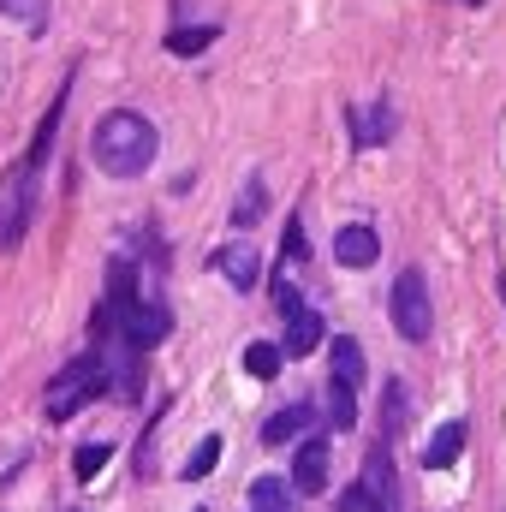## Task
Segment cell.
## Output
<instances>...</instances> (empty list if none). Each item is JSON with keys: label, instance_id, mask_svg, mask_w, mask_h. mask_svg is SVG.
Returning <instances> with one entry per match:
<instances>
[{"label": "cell", "instance_id": "obj_1", "mask_svg": "<svg viewBox=\"0 0 506 512\" xmlns=\"http://www.w3.org/2000/svg\"><path fill=\"white\" fill-rule=\"evenodd\" d=\"M90 155H96L102 173L137 179V173L155 161V126H149L143 114H131V108H114V114H102V126L90 137Z\"/></svg>", "mask_w": 506, "mask_h": 512}, {"label": "cell", "instance_id": "obj_2", "mask_svg": "<svg viewBox=\"0 0 506 512\" xmlns=\"http://www.w3.org/2000/svg\"><path fill=\"white\" fill-rule=\"evenodd\" d=\"M96 393H108V370H102V358L96 352H84V358H72L54 382H48V417L54 423H66L72 411H84Z\"/></svg>", "mask_w": 506, "mask_h": 512}, {"label": "cell", "instance_id": "obj_3", "mask_svg": "<svg viewBox=\"0 0 506 512\" xmlns=\"http://www.w3.org/2000/svg\"><path fill=\"white\" fill-rule=\"evenodd\" d=\"M387 310H393V328H399L411 346H423V340H429V328H435V310H429V280H423L417 268H405V274L393 280V298H387Z\"/></svg>", "mask_w": 506, "mask_h": 512}, {"label": "cell", "instance_id": "obj_4", "mask_svg": "<svg viewBox=\"0 0 506 512\" xmlns=\"http://www.w3.org/2000/svg\"><path fill=\"white\" fill-rule=\"evenodd\" d=\"M30 167H12L0 173V245H18L24 227H30Z\"/></svg>", "mask_w": 506, "mask_h": 512}, {"label": "cell", "instance_id": "obj_5", "mask_svg": "<svg viewBox=\"0 0 506 512\" xmlns=\"http://www.w3.org/2000/svg\"><path fill=\"white\" fill-rule=\"evenodd\" d=\"M167 328H173V316H167V304H131V310H120V334H126L131 352H149V346H161L167 340Z\"/></svg>", "mask_w": 506, "mask_h": 512}, {"label": "cell", "instance_id": "obj_6", "mask_svg": "<svg viewBox=\"0 0 506 512\" xmlns=\"http://www.w3.org/2000/svg\"><path fill=\"white\" fill-rule=\"evenodd\" d=\"M292 489L298 495H322L328 489V441H304L292 459Z\"/></svg>", "mask_w": 506, "mask_h": 512}, {"label": "cell", "instance_id": "obj_7", "mask_svg": "<svg viewBox=\"0 0 506 512\" xmlns=\"http://www.w3.org/2000/svg\"><path fill=\"white\" fill-rule=\"evenodd\" d=\"M334 256H340L346 268H370V262L381 256L376 227H340V233H334Z\"/></svg>", "mask_w": 506, "mask_h": 512}, {"label": "cell", "instance_id": "obj_8", "mask_svg": "<svg viewBox=\"0 0 506 512\" xmlns=\"http://www.w3.org/2000/svg\"><path fill=\"white\" fill-rule=\"evenodd\" d=\"M322 346V316L316 310H298L292 322H286V340H280V358H310Z\"/></svg>", "mask_w": 506, "mask_h": 512}, {"label": "cell", "instance_id": "obj_9", "mask_svg": "<svg viewBox=\"0 0 506 512\" xmlns=\"http://www.w3.org/2000/svg\"><path fill=\"white\" fill-rule=\"evenodd\" d=\"M328 382H340V387H364V346L352 340V334H334V376Z\"/></svg>", "mask_w": 506, "mask_h": 512}, {"label": "cell", "instance_id": "obj_10", "mask_svg": "<svg viewBox=\"0 0 506 512\" xmlns=\"http://www.w3.org/2000/svg\"><path fill=\"white\" fill-rule=\"evenodd\" d=\"M459 453H465V423H441V429L429 435V447H423V465H429V471H447Z\"/></svg>", "mask_w": 506, "mask_h": 512}, {"label": "cell", "instance_id": "obj_11", "mask_svg": "<svg viewBox=\"0 0 506 512\" xmlns=\"http://www.w3.org/2000/svg\"><path fill=\"white\" fill-rule=\"evenodd\" d=\"M358 489H370V495H376L381 507H399V483H393V459H387V453H370V459H364V483H358Z\"/></svg>", "mask_w": 506, "mask_h": 512}, {"label": "cell", "instance_id": "obj_12", "mask_svg": "<svg viewBox=\"0 0 506 512\" xmlns=\"http://www.w3.org/2000/svg\"><path fill=\"white\" fill-rule=\"evenodd\" d=\"M310 429V405H286V411H274L268 423H262V441L268 447H286V441H298Z\"/></svg>", "mask_w": 506, "mask_h": 512}, {"label": "cell", "instance_id": "obj_13", "mask_svg": "<svg viewBox=\"0 0 506 512\" xmlns=\"http://www.w3.org/2000/svg\"><path fill=\"white\" fill-rule=\"evenodd\" d=\"M215 268H221L239 292H251L256 286V251L251 245H227V251H215Z\"/></svg>", "mask_w": 506, "mask_h": 512}, {"label": "cell", "instance_id": "obj_14", "mask_svg": "<svg viewBox=\"0 0 506 512\" xmlns=\"http://www.w3.org/2000/svg\"><path fill=\"white\" fill-rule=\"evenodd\" d=\"M60 108H66V96H60V102L42 114V126H36V137H30V155H24V167H30V173L48 161V143H54V131H60Z\"/></svg>", "mask_w": 506, "mask_h": 512}, {"label": "cell", "instance_id": "obj_15", "mask_svg": "<svg viewBox=\"0 0 506 512\" xmlns=\"http://www.w3.org/2000/svg\"><path fill=\"white\" fill-rule=\"evenodd\" d=\"M251 507L256 512H292V489L280 477H256L251 483Z\"/></svg>", "mask_w": 506, "mask_h": 512}, {"label": "cell", "instance_id": "obj_16", "mask_svg": "<svg viewBox=\"0 0 506 512\" xmlns=\"http://www.w3.org/2000/svg\"><path fill=\"white\" fill-rule=\"evenodd\" d=\"M328 423H334V429H352V423H358V393H352V387L328 382Z\"/></svg>", "mask_w": 506, "mask_h": 512}, {"label": "cell", "instance_id": "obj_17", "mask_svg": "<svg viewBox=\"0 0 506 512\" xmlns=\"http://www.w3.org/2000/svg\"><path fill=\"white\" fill-rule=\"evenodd\" d=\"M245 370H251L256 382H274V376H280V346H268V340L245 346Z\"/></svg>", "mask_w": 506, "mask_h": 512}, {"label": "cell", "instance_id": "obj_18", "mask_svg": "<svg viewBox=\"0 0 506 512\" xmlns=\"http://www.w3.org/2000/svg\"><path fill=\"white\" fill-rule=\"evenodd\" d=\"M221 465V435H209V441H197V453L185 459V483H203L209 471Z\"/></svg>", "mask_w": 506, "mask_h": 512}, {"label": "cell", "instance_id": "obj_19", "mask_svg": "<svg viewBox=\"0 0 506 512\" xmlns=\"http://www.w3.org/2000/svg\"><path fill=\"white\" fill-rule=\"evenodd\" d=\"M209 42H215V24H197V30H173V36H167V54H185V60H191V54H203Z\"/></svg>", "mask_w": 506, "mask_h": 512}, {"label": "cell", "instance_id": "obj_20", "mask_svg": "<svg viewBox=\"0 0 506 512\" xmlns=\"http://www.w3.org/2000/svg\"><path fill=\"white\" fill-rule=\"evenodd\" d=\"M108 459H114V447H108V441H90V447H78V453H72V471H78V477L90 483V477H96V471H102Z\"/></svg>", "mask_w": 506, "mask_h": 512}, {"label": "cell", "instance_id": "obj_21", "mask_svg": "<svg viewBox=\"0 0 506 512\" xmlns=\"http://www.w3.org/2000/svg\"><path fill=\"white\" fill-rule=\"evenodd\" d=\"M262 209H268V191H262V179H251V185H245V197L233 203V227H251Z\"/></svg>", "mask_w": 506, "mask_h": 512}, {"label": "cell", "instance_id": "obj_22", "mask_svg": "<svg viewBox=\"0 0 506 512\" xmlns=\"http://www.w3.org/2000/svg\"><path fill=\"white\" fill-rule=\"evenodd\" d=\"M334 512H393V507H381V501L370 495V489H358V483H352V489H340Z\"/></svg>", "mask_w": 506, "mask_h": 512}, {"label": "cell", "instance_id": "obj_23", "mask_svg": "<svg viewBox=\"0 0 506 512\" xmlns=\"http://www.w3.org/2000/svg\"><path fill=\"white\" fill-rule=\"evenodd\" d=\"M399 423H405V382H387V417H381V429L399 435Z\"/></svg>", "mask_w": 506, "mask_h": 512}, {"label": "cell", "instance_id": "obj_24", "mask_svg": "<svg viewBox=\"0 0 506 512\" xmlns=\"http://www.w3.org/2000/svg\"><path fill=\"white\" fill-rule=\"evenodd\" d=\"M274 310H280V316H286V322H292V316H298V310H304V298H298V286H292V280H286V274H280V280H274Z\"/></svg>", "mask_w": 506, "mask_h": 512}, {"label": "cell", "instance_id": "obj_25", "mask_svg": "<svg viewBox=\"0 0 506 512\" xmlns=\"http://www.w3.org/2000/svg\"><path fill=\"white\" fill-rule=\"evenodd\" d=\"M286 256H292V262L304 256V221H286Z\"/></svg>", "mask_w": 506, "mask_h": 512}, {"label": "cell", "instance_id": "obj_26", "mask_svg": "<svg viewBox=\"0 0 506 512\" xmlns=\"http://www.w3.org/2000/svg\"><path fill=\"white\" fill-rule=\"evenodd\" d=\"M6 12H36V0H0Z\"/></svg>", "mask_w": 506, "mask_h": 512}]
</instances>
